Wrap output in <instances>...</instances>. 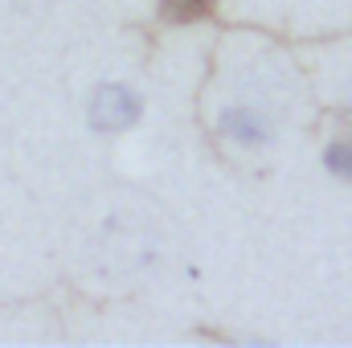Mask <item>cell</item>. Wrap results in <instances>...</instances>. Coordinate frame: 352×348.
Returning <instances> with one entry per match:
<instances>
[{
	"label": "cell",
	"mask_w": 352,
	"mask_h": 348,
	"mask_svg": "<svg viewBox=\"0 0 352 348\" xmlns=\"http://www.w3.org/2000/svg\"><path fill=\"white\" fill-rule=\"evenodd\" d=\"M135 119H140V94L135 90L119 87V83H107V87L94 90V98H90V123L98 131H123Z\"/></svg>",
	"instance_id": "6da1fadb"
},
{
	"label": "cell",
	"mask_w": 352,
	"mask_h": 348,
	"mask_svg": "<svg viewBox=\"0 0 352 348\" xmlns=\"http://www.w3.org/2000/svg\"><path fill=\"white\" fill-rule=\"evenodd\" d=\"M221 135H230L242 148H263L266 140H270V119H266L258 107L238 102V107L221 111Z\"/></svg>",
	"instance_id": "7a4b0ae2"
},
{
	"label": "cell",
	"mask_w": 352,
	"mask_h": 348,
	"mask_svg": "<svg viewBox=\"0 0 352 348\" xmlns=\"http://www.w3.org/2000/svg\"><path fill=\"white\" fill-rule=\"evenodd\" d=\"M160 8H164V17H168V21L188 25V21H201V17L213 8V0H164Z\"/></svg>",
	"instance_id": "3957f363"
},
{
	"label": "cell",
	"mask_w": 352,
	"mask_h": 348,
	"mask_svg": "<svg viewBox=\"0 0 352 348\" xmlns=\"http://www.w3.org/2000/svg\"><path fill=\"white\" fill-rule=\"evenodd\" d=\"M324 164H328V173H332V176L352 180V144H349V140H336V144L324 152Z\"/></svg>",
	"instance_id": "277c9868"
}]
</instances>
